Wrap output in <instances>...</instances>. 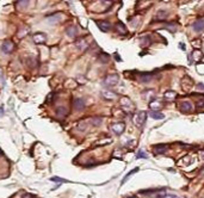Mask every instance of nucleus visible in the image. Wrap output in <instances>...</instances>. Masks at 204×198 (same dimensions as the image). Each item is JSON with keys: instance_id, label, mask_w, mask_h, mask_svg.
I'll list each match as a JSON object with an SVG mask.
<instances>
[{"instance_id": "nucleus-1", "label": "nucleus", "mask_w": 204, "mask_h": 198, "mask_svg": "<svg viewBox=\"0 0 204 198\" xmlns=\"http://www.w3.org/2000/svg\"><path fill=\"white\" fill-rule=\"evenodd\" d=\"M118 81H120V76L117 74H110L104 79V85L106 87H114L117 85Z\"/></svg>"}, {"instance_id": "nucleus-2", "label": "nucleus", "mask_w": 204, "mask_h": 198, "mask_svg": "<svg viewBox=\"0 0 204 198\" xmlns=\"http://www.w3.org/2000/svg\"><path fill=\"white\" fill-rule=\"evenodd\" d=\"M146 120H147V112H146V111H140L139 114L135 115V117H134V123H135L137 127H142V125L145 124Z\"/></svg>"}, {"instance_id": "nucleus-3", "label": "nucleus", "mask_w": 204, "mask_h": 198, "mask_svg": "<svg viewBox=\"0 0 204 198\" xmlns=\"http://www.w3.org/2000/svg\"><path fill=\"white\" fill-rule=\"evenodd\" d=\"M13 49H15V44H13V42H12V41H10V40L4 41V43L1 44V50H3L5 54H10V53H12V51H13Z\"/></svg>"}, {"instance_id": "nucleus-4", "label": "nucleus", "mask_w": 204, "mask_h": 198, "mask_svg": "<svg viewBox=\"0 0 204 198\" xmlns=\"http://www.w3.org/2000/svg\"><path fill=\"white\" fill-rule=\"evenodd\" d=\"M125 129V124L123 122H118V123H114L111 125V130L116 134V135H121Z\"/></svg>"}, {"instance_id": "nucleus-5", "label": "nucleus", "mask_w": 204, "mask_h": 198, "mask_svg": "<svg viewBox=\"0 0 204 198\" xmlns=\"http://www.w3.org/2000/svg\"><path fill=\"white\" fill-rule=\"evenodd\" d=\"M32 40L36 44H44L45 41H47V36L43 34V32H37L32 36Z\"/></svg>"}, {"instance_id": "nucleus-6", "label": "nucleus", "mask_w": 204, "mask_h": 198, "mask_svg": "<svg viewBox=\"0 0 204 198\" xmlns=\"http://www.w3.org/2000/svg\"><path fill=\"white\" fill-rule=\"evenodd\" d=\"M97 25L103 32H108L111 30V24L106 21H97Z\"/></svg>"}, {"instance_id": "nucleus-7", "label": "nucleus", "mask_w": 204, "mask_h": 198, "mask_svg": "<svg viewBox=\"0 0 204 198\" xmlns=\"http://www.w3.org/2000/svg\"><path fill=\"white\" fill-rule=\"evenodd\" d=\"M121 104H122L123 109H125V110H128V111H130V110L134 109V105H133V103H131V100H130L129 98H122Z\"/></svg>"}, {"instance_id": "nucleus-8", "label": "nucleus", "mask_w": 204, "mask_h": 198, "mask_svg": "<svg viewBox=\"0 0 204 198\" xmlns=\"http://www.w3.org/2000/svg\"><path fill=\"white\" fill-rule=\"evenodd\" d=\"M179 110L181 112H190L192 110V105L190 102H181L179 104Z\"/></svg>"}, {"instance_id": "nucleus-9", "label": "nucleus", "mask_w": 204, "mask_h": 198, "mask_svg": "<svg viewBox=\"0 0 204 198\" xmlns=\"http://www.w3.org/2000/svg\"><path fill=\"white\" fill-rule=\"evenodd\" d=\"M153 148H154V152H155L156 154H164L165 152H167L168 146H167V144L161 143V144H156V146H154Z\"/></svg>"}, {"instance_id": "nucleus-10", "label": "nucleus", "mask_w": 204, "mask_h": 198, "mask_svg": "<svg viewBox=\"0 0 204 198\" xmlns=\"http://www.w3.org/2000/svg\"><path fill=\"white\" fill-rule=\"evenodd\" d=\"M101 95H103L106 100H114V99L117 98V94L112 91H104V92H101Z\"/></svg>"}, {"instance_id": "nucleus-11", "label": "nucleus", "mask_w": 204, "mask_h": 198, "mask_svg": "<svg viewBox=\"0 0 204 198\" xmlns=\"http://www.w3.org/2000/svg\"><path fill=\"white\" fill-rule=\"evenodd\" d=\"M193 30L199 32V31H203L204 30V19H198L196 21V23L193 24Z\"/></svg>"}, {"instance_id": "nucleus-12", "label": "nucleus", "mask_w": 204, "mask_h": 198, "mask_svg": "<svg viewBox=\"0 0 204 198\" xmlns=\"http://www.w3.org/2000/svg\"><path fill=\"white\" fill-rule=\"evenodd\" d=\"M164 95L167 99V102H174L175 98H177V92H174V91H166Z\"/></svg>"}, {"instance_id": "nucleus-13", "label": "nucleus", "mask_w": 204, "mask_h": 198, "mask_svg": "<svg viewBox=\"0 0 204 198\" xmlns=\"http://www.w3.org/2000/svg\"><path fill=\"white\" fill-rule=\"evenodd\" d=\"M73 105H74V109H76V110H82L84 108H85V102H84V99H81V98H79V99H75L74 100V103H73Z\"/></svg>"}, {"instance_id": "nucleus-14", "label": "nucleus", "mask_w": 204, "mask_h": 198, "mask_svg": "<svg viewBox=\"0 0 204 198\" xmlns=\"http://www.w3.org/2000/svg\"><path fill=\"white\" fill-rule=\"evenodd\" d=\"M75 45H76L80 50H85V49L88 47V44H87V42H86L85 38H79V40L75 42Z\"/></svg>"}, {"instance_id": "nucleus-15", "label": "nucleus", "mask_w": 204, "mask_h": 198, "mask_svg": "<svg viewBox=\"0 0 204 198\" xmlns=\"http://www.w3.org/2000/svg\"><path fill=\"white\" fill-rule=\"evenodd\" d=\"M153 79V75L150 73H143L140 75V81L143 82V84H147V82H150V80Z\"/></svg>"}, {"instance_id": "nucleus-16", "label": "nucleus", "mask_w": 204, "mask_h": 198, "mask_svg": "<svg viewBox=\"0 0 204 198\" xmlns=\"http://www.w3.org/2000/svg\"><path fill=\"white\" fill-rule=\"evenodd\" d=\"M66 32H67V35H68L69 37H75V36H76V34H78L76 26H75V25H70V26H68Z\"/></svg>"}, {"instance_id": "nucleus-17", "label": "nucleus", "mask_w": 204, "mask_h": 198, "mask_svg": "<svg viewBox=\"0 0 204 198\" xmlns=\"http://www.w3.org/2000/svg\"><path fill=\"white\" fill-rule=\"evenodd\" d=\"M56 115H57V117L63 118V117L67 115V109H66V108H63V106H59V108H56Z\"/></svg>"}, {"instance_id": "nucleus-18", "label": "nucleus", "mask_w": 204, "mask_h": 198, "mask_svg": "<svg viewBox=\"0 0 204 198\" xmlns=\"http://www.w3.org/2000/svg\"><path fill=\"white\" fill-rule=\"evenodd\" d=\"M116 29H117V31H118L121 35H125V34H127V28H125V26H124V24H123V23H121V22H118V23H117Z\"/></svg>"}, {"instance_id": "nucleus-19", "label": "nucleus", "mask_w": 204, "mask_h": 198, "mask_svg": "<svg viewBox=\"0 0 204 198\" xmlns=\"http://www.w3.org/2000/svg\"><path fill=\"white\" fill-rule=\"evenodd\" d=\"M150 117L154 118V120H162L165 117V115L161 114V112H159V111H152L150 112Z\"/></svg>"}, {"instance_id": "nucleus-20", "label": "nucleus", "mask_w": 204, "mask_h": 198, "mask_svg": "<svg viewBox=\"0 0 204 198\" xmlns=\"http://www.w3.org/2000/svg\"><path fill=\"white\" fill-rule=\"evenodd\" d=\"M149 108L153 109V110H158V109L161 108V103H160L159 100H152V102L149 103Z\"/></svg>"}, {"instance_id": "nucleus-21", "label": "nucleus", "mask_w": 204, "mask_h": 198, "mask_svg": "<svg viewBox=\"0 0 204 198\" xmlns=\"http://www.w3.org/2000/svg\"><path fill=\"white\" fill-rule=\"evenodd\" d=\"M99 60H100L101 63H108V61L110 60V56H109L106 53H101V54L99 55Z\"/></svg>"}, {"instance_id": "nucleus-22", "label": "nucleus", "mask_w": 204, "mask_h": 198, "mask_svg": "<svg viewBox=\"0 0 204 198\" xmlns=\"http://www.w3.org/2000/svg\"><path fill=\"white\" fill-rule=\"evenodd\" d=\"M156 18L160 19V21L166 19V18H167V12H166V11H159V12L156 13Z\"/></svg>"}, {"instance_id": "nucleus-23", "label": "nucleus", "mask_w": 204, "mask_h": 198, "mask_svg": "<svg viewBox=\"0 0 204 198\" xmlns=\"http://www.w3.org/2000/svg\"><path fill=\"white\" fill-rule=\"evenodd\" d=\"M101 122H103V120L99 118V117H97V118H92V120H91V123H92L93 125H95V127H99V125L101 124Z\"/></svg>"}, {"instance_id": "nucleus-24", "label": "nucleus", "mask_w": 204, "mask_h": 198, "mask_svg": "<svg viewBox=\"0 0 204 198\" xmlns=\"http://www.w3.org/2000/svg\"><path fill=\"white\" fill-rule=\"evenodd\" d=\"M137 171H139V167H136V168H135V169H133V171H131V172H129V173H128V174H127V175H125V178H124V179H123V180H122V184H124V183H125V181H127V180H128V179H129V177H130V175H131V174H134V173H136V172H137Z\"/></svg>"}, {"instance_id": "nucleus-25", "label": "nucleus", "mask_w": 204, "mask_h": 198, "mask_svg": "<svg viewBox=\"0 0 204 198\" xmlns=\"http://www.w3.org/2000/svg\"><path fill=\"white\" fill-rule=\"evenodd\" d=\"M193 56H194V60H196V61H199L200 57H202V53H200L199 50H197V51L193 53Z\"/></svg>"}, {"instance_id": "nucleus-26", "label": "nucleus", "mask_w": 204, "mask_h": 198, "mask_svg": "<svg viewBox=\"0 0 204 198\" xmlns=\"http://www.w3.org/2000/svg\"><path fill=\"white\" fill-rule=\"evenodd\" d=\"M141 158H142V159H147V158H148L147 154L143 153V150H140V152L137 153V159H141Z\"/></svg>"}, {"instance_id": "nucleus-27", "label": "nucleus", "mask_w": 204, "mask_h": 198, "mask_svg": "<svg viewBox=\"0 0 204 198\" xmlns=\"http://www.w3.org/2000/svg\"><path fill=\"white\" fill-rule=\"evenodd\" d=\"M22 198H35V196L31 194V193H24V194L22 196Z\"/></svg>"}, {"instance_id": "nucleus-28", "label": "nucleus", "mask_w": 204, "mask_h": 198, "mask_svg": "<svg viewBox=\"0 0 204 198\" xmlns=\"http://www.w3.org/2000/svg\"><path fill=\"white\" fill-rule=\"evenodd\" d=\"M203 106H204V99H202V100L197 103V108H203Z\"/></svg>"}, {"instance_id": "nucleus-29", "label": "nucleus", "mask_w": 204, "mask_h": 198, "mask_svg": "<svg viewBox=\"0 0 204 198\" xmlns=\"http://www.w3.org/2000/svg\"><path fill=\"white\" fill-rule=\"evenodd\" d=\"M51 181H60V183H63L65 180H63V179H60V178H57V177H54V178H51Z\"/></svg>"}, {"instance_id": "nucleus-30", "label": "nucleus", "mask_w": 204, "mask_h": 198, "mask_svg": "<svg viewBox=\"0 0 204 198\" xmlns=\"http://www.w3.org/2000/svg\"><path fill=\"white\" fill-rule=\"evenodd\" d=\"M164 198H178V196H175V194H167L166 193V196Z\"/></svg>"}, {"instance_id": "nucleus-31", "label": "nucleus", "mask_w": 204, "mask_h": 198, "mask_svg": "<svg viewBox=\"0 0 204 198\" xmlns=\"http://www.w3.org/2000/svg\"><path fill=\"white\" fill-rule=\"evenodd\" d=\"M197 87H199V88H203V89H204V85H203V84H198V85H197Z\"/></svg>"}, {"instance_id": "nucleus-32", "label": "nucleus", "mask_w": 204, "mask_h": 198, "mask_svg": "<svg viewBox=\"0 0 204 198\" xmlns=\"http://www.w3.org/2000/svg\"><path fill=\"white\" fill-rule=\"evenodd\" d=\"M3 154H4V153H3V150H1V149H0V155H3Z\"/></svg>"}]
</instances>
